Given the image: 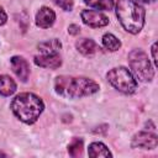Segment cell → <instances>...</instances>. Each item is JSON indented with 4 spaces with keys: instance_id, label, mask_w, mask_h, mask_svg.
Returning a JSON list of instances; mask_svg holds the SVG:
<instances>
[{
    "instance_id": "obj_1",
    "label": "cell",
    "mask_w": 158,
    "mask_h": 158,
    "mask_svg": "<svg viewBox=\"0 0 158 158\" xmlns=\"http://www.w3.org/2000/svg\"><path fill=\"white\" fill-rule=\"evenodd\" d=\"M56 93L70 99L89 96L99 91V84L86 77L59 75L54 80Z\"/></svg>"
},
{
    "instance_id": "obj_2",
    "label": "cell",
    "mask_w": 158,
    "mask_h": 158,
    "mask_svg": "<svg viewBox=\"0 0 158 158\" xmlns=\"http://www.w3.org/2000/svg\"><path fill=\"white\" fill-rule=\"evenodd\" d=\"M10 107L19 120L31 125L36 122L42 114L44 104L42 99L33 93H21L14 98Z\"/></svg>"
},
{
    "instance_id": "obj_3",
    "label": "cell",
    "mask_w": 158,
    "mask_h": 158,
    "mask_svg": "<svg viewBox=\"0 0 158 158\" xmlns=\"http://www.w3.org/2000/svg\"><path fill=\"white\" fill-rule=\"evenodd\" d=\"M116 16L127 32L137 35L144 25L146 11L135 0H117Z\"/></svg>"
},
{
    "instance_id": "obj_4",
    "label": "cell",
    "mask_w": 158,
    "mask_h": 158,
    "mask_svg": "<svg viewBox=\"0 0 158 158\" xmlns=\"http://www.w3.org/2000/svg\"><path fill=\"white\" fill-rule=\"evenodd\" d=\"M128 64L133 74L141 81H151L154 77V69L146 52L139 48L132 49L128 53Z\"/></svg>"
},
{
    "instance_id": "obj_5",
    "label": "cell",
    "mask_w": 158,
    "mask_h": 158,
    "mask_svg": "<svg viewBox=\"0 0 158 158\" xmlns=\"http://www.w3.org/2000/svg\"><path fill=\"white\" fill-rule=\"evenodd\" d=\"M106 78L109 83L123 94H133L137 89V80L132 73L125 67H116L107 72Z\"/></svg>"
},
{
    "instance_id": "obj_6",
    "label": "cell",
    "mask_w": 158,
    "mask_h": 158,
    "mask_svg": "<svg viewBox=\"0 0 158 158\" xmlns=\"http://www.w3.org/2000/svg\"><path fill=\"white\" fill-rule=\"evenodd\" d=\"M132 147L133 148H143V149H153L158 144L157 135L147 131H141L136 133L132 138Z\"/></svg>"
},
{
    "instance_id": "obj_7",
    "label": "cell",
    "mask_w": 158,
    "mask_h": 158,
    "mask_svg": "<svg viewBox=\"0 0 158 158\" xmlns=\"http://www.w3.org/2000/svg\"><path fill=\"white\" fill-rule=\"evenodd\" d=\"M80 16L83 22L89 27H104L109 23V17L95 10H83Z\"/></svg>"
},
{
    "instance_id": "obj_8",
    "label": "cell",
    "mask_w": 158,
    "mask_h": 158,
    "mask_svg": "<svg viewBox=\"0 0 158 158\" xmlns=\"http://www.w3.org/2000/svg\"><path fill=\"white\" fill-rule=\"evenodd\" d=\"M11 68L14 70V73L16 74V77L21 80V81H27L28 77H30V64L28 62L20 56H15L11 58Z\"/></svg>"
},
{
    "instance_id": "obj_9",
    "label": "cell",
    "mask_w": 158,
    "mask_h": 158,
    "mask_svg": "<svg viewBox=\"0 0 158 158\" xmlns=\"http://www.w3.org/2000/svg\"><path fill=\"white\" fill-rule=\"evenodd\" d=\"M54 21H56V12L47 6L41 7L36 15V25L41 28H49L54 23Z\"/></svg>"
},
{
    "instance_id": "obj_10",
    "label": "cell",
    "mask_w": 158,
    "mask_h": 158,
    "mask_svg": "<svg viewBox=\"0 0 158 158\" xmlns=\"http://www.w3.org/2000/svg\"><path fill=\"white\" fill-rule=\"evenodd\" d=\"M35 63L42 68L57 69L62 65V58L58 53L56 54H40L35 57Z\"/></svg>"
},
{
    "instance_id": "obj_11",
    "label": "cell",
    "mask_w": 158,
    "mask_h": 158,
    "mask_svg": "<svg viewBox=\"0 0 158 158\" xmlns=\"http://www.w3.org/2000/svg\"><path fill=\"white\" fill-rule=\"evenodd\" d=\"M75 47H77L78 52H80L83 56H86V57L94 56L100 49L99 46L95 43V41H93L91 38H81V40H78L77 43H75Z\"/></svg>"
},
{
    "instance_id": "obj_12",
    "label": "cell",
    "mask_w": 158,
    "mask_h": 158,
    "mask_svg": "<svg viewBox=\"0 0 158 158\" xmlns=\"http://www.w3.org/2000/svg\"><path fill=\"white\" fill-rule=\"evenodd\" d=\"M60 48L62 43L57 38H52L38 44V51L41 52V54H56L60 51Z\"/></svg>"
},
{
    "instance_id": "obj_13",
    "label": "cell",
    "mask_w": 158,
    "mask_h": 158,
    "mask_svg": "<svg viewBox=\"0 0 158 158\" xmlns=\"http://www.w3.org/2000/svg\"><path fill=\"white\" fill-rule=\"evenodd\" d=\"M89 157L99 158V157H112V153L109 151V148L101 143V142H93L88 148Z\"/></svg>"
},
{
    "instance_id": "obj_14",
    "label": "cell",
    "mask_w": 158,
    "mask_h": 158,
    "mask_svg": "<svg viewBox=\"0 0 158 158\" xmlns=\"http://www.w3.org/2000/svg\"><path fill=\"white\" fill-rule=\"evenodd\" d=\"M16 91V83L9 75H0V94L2 96H10Z\"/></svg>"
},
{
    "instance_id": "obj_15",
    "label": "cell",
    "mask_w": 158,
    "mask_h": 158,
    "mask_svg": "<svg viewBox=\"0 0 158 158\" xmlns=\"http://www.w3.org/2000/svg\"><path fill=\"white\" fill-rule=\"evenodd\" d=\"M102 46H104L106 49H109V51H111V52H115V51L120 49L121 42H120V40H118L116 36H114L112 33H105V35L102 36Z\"/></svg>"
},
{
    "instance_id": "obj_16",
    "label": "cell",
    "mask_w": 158,
    "mask_h": 158,
    "mask_svg": "<svg viewBox=\"0 0 158 158\" xmlns=\"http://www.w3.org/2000/svg\"><path fill=\"white\" fill-rule=\"evenodd\" d=\"M83 148H84L83 139L79 137H74L72 139V142L68 144V153L72 157H79L83 153Z\"/></svg>"
},
{
    "instance_id": "obj_17",
    "label": "cell",
    "mask_w": 158,
    "mask_h": 158,
    "mask_svg": "<svg viewBox=\"0 0 158 158\" xmlns=\"http://www.w3.org/2000/svg\"><path fill=\"white\" fill-rule=\"evenodd\" d=\"M84 2L98 10H111L114 7V0H84Z\"/></svg>"
},
{
    "instance_id": "obj_18",
    "label": "cell",
    "mask_w": 158,
    "mask_h": 158,
    "mask_svg": "<svg viewBox=\"0 0 158 158\" xmlns=\"http://www.w3.org/2000/svg\"><path fill=\"white\" fill-rule=\"evenodd\" d=\"M53 2L64 11H72L74 6L73 0H53Z\"/></svg>"
},
{
    "instance_id": "obj_19",
    "label": "cell",
    "mask_w": 158,
    "mask_h": 158,
    "mask_svg": "<svg viewBox=\"0 0 158 158\" xmlns=\"http://www.w3.org/2000/svg\"><path fill=\"white\" fill-rule=\"evenodd\" d=\"M68 32H69L70 35H73V36H77V35H79V32H80V27H79L78 25H70V26L68 27Z\"/></svg>"
},
{
    "instance_id": "obj_20",
    "label": "cell",
    "mask_w": 158,
    "mask_h": 158,
    "mask_svg": "<svg viewBox=\"0 0 158 158\" xmlns=\"http://www.w3.org/2000/svg\"><path fill=\"white\" fill-rule=\"evenodd\" d=\"M7 21V15H6V12H5V10L0 6V26H2L5 22Z\"/></svg>"
},
{
    "instance_id": "obj_21",
    "label": "cell",
    "mask_w": 158,
    "mask_h": 158,
    "mask_svg": "<svg viewBox=\"0 0 158 158\" xmlns=\"http://www.w3.org/2000/svg\"><path fill=\"white\" fill-rule=\"evenodd\" d=\"M151 51H152V59H153V63H154V65H157V54H156V52H157V43H153V44H152Z\"/></svg>"
},
{
    "instance_id": "obj_22",
    "label": "cell",
    "mask_w": 158,
    "mask_h": 158,
    "mask_svg": "<svg viewBox=\"0 0 158 158\" xmlns=\"http://www.w3.org/2000/svg\"><path fill=\"white\" fill-rule=\"evenodd\" d=\"M156 0H136V2H144V4H149V2H154Z\"/></svg>"
}]
</instances>
